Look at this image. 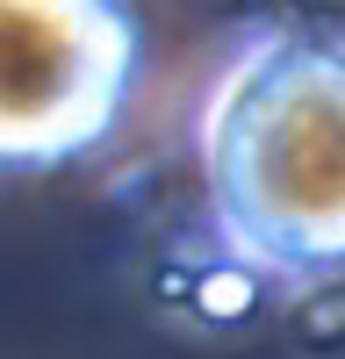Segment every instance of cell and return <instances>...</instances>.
<instances>
[{"mask_svg":"<svg viewBox=\"0 0 345 359\" xmlns=\"http://www.w3.org/2000/svg\"><path fill=\"white\" fill-rule=\"evenodd\" d=\"M144 86L130 0H0V180L94 158Z\"/></svg>","mask_w":345,"mask_h":359,"instance_id":"2","label":"cell"},{"mask_svg":"<svg viewBox=\"0 0 345 359\" xmlns=\"http://www.w3.org/2000/svg\"><path fill=\"white\" fill-rule=\"evenodd\" d=\"M194 158L223 245L252 273L345 280V36H245L201 94Z\"/></svg>","mask_w":345,"mask_h":359,"instance_id":"1","label":"cell"}]
</instances>
